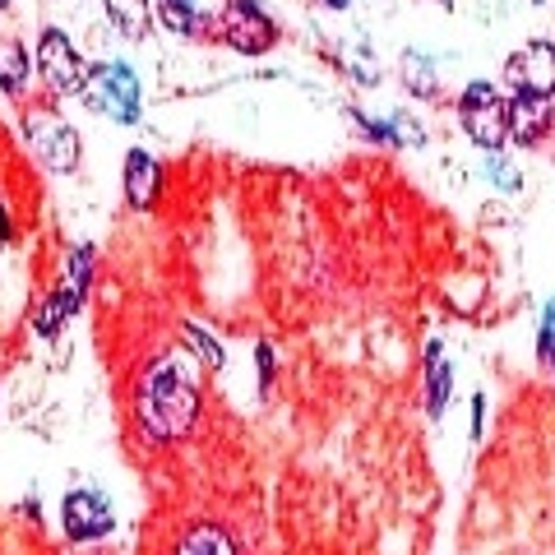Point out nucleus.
I'll list each match as a JSON object with an SVG mask.
<instances>
[{
  "label": "nucleus",
  "instance_id": "nucleus-1",
  "mask_svg": "<svg viewBox=\"0 0 555 555\" xmlns=\"http://www.w3.org/2000/svg\"><path fill=\"white\" fill-rule=\"evenodd\" d=\"M195 416H199V385L190 366L167 352L158 361H149L144 375L134 385V422L149 440L158 444H177L195 430Z\"/></svg>",
  "mask_w": 555,
  "mask_h": 555
},
{
  "label": "nucleus",
  "instance_id": "nucleus-2",
  "mask_svg": "<svg viewBox=\"0 0 555 555\" xmlns=\"http://www.w3.org/2000/svg\"><path fill=\"white\" fill-rule=\"evenodd\" d=\"M459 120H463L467 139H473L477 149H486V153H500V149L509 144V102L500 98L495 83H486V79L463 83V93H459Z\"/></svg>",
  "mask_w": 555,
  "mask_h": 555
},
{
  "label": "nucleus",
  "instance_id": "nucleus-3",
  "mask_svg": "<svg viewBox=\"0 0 555 555\" xmlns=\"http://www.w3.org/2000/svg\"><path fill=\"white\" fill-rule=\"evenodd\" d=\"M83 102L98 116H112L120 126H134L139 120V75L126 61H102L89 69V89H83Z\"/></svg>",
  "mask_w": 555,
  "mask_h": 555
},
{
  "label": "nucleus",
  "instance_id": "nucleus-4",
  "mask_svg": "<svg viewBox=\"0 0 555 555\" xmlns=\"http://www.w3.org/2000/svg\"><path fill=\"white\" fill-rule=\"evenodd\" d=\"M89 61L79 56L75 38L65 28H42L38 33V75L51 93H69V98H83L89 89Z\"/></svg>",
  "mask_w": 555,
  "mask_h": 555
},
{
  "label": "nucleus",
  "instance_id": "nucleus-5",
  "mask_svg": "<svg viewBox=\"0 0 555 555\" xmlns=\"http://www.w3.org/2000/svg\"><path fill=\"white\" fill-rule=\"evenodd\" d=\"M24 139L38 153V163L51 171H75L79 167V130L51 107H28L24 112Z\"/></svg>",
  "mask_w": 555,
  "mask_h": 555
},
{
  "label": "nucleus",
  "instance_id": "nucleus-6",
  "mask_svg": "<svg viewBox=\"0 0 555 555\" xmlns=\"http://www.w3.org/2000/svg\"><path fill=\"white\" fill-rule=\"evenodd\" d=\"M218 33L241 56H264V51L278 47V24L269 20V10L259 0H228L218 10Z\"/></svg>",
  "mask_w": 555,
  "mask_h": 555
},
{
  "label": "nucleus",
  "instance_id": "nucleus-7",
  "mask_svg": "<svg viewBox=\"0 0 555 555\" xmlns=\"http://www.w3.org/2000/svg\"><path fill=\"white\" fill-rule=\"evenodd\" d=\"M61 524H65L69 542H102V537H112L116 514H112V505H107V495L102 491L79 486V491H69L61 500Z\"/></svg>",
  "mask_w": 555,
  "mask_h": 555
},
{
  "label": "nucleus",
  "instance_id": "nucleus-8",
  "mask_svg": "<svg viewBox=\"0 0 555 555\" xmlns=\"http://www.w3.org/2000/svg\"><path fill=\"white\" fill-rule=\"evenodd\" d=\"M505 79L514 93L528 98H555V42H524L505 61Z\"/></svg>",
  "mask_w": 555,
  "mask_h": 555
},
{
  "label": "nucleus",
  "instance_id": "nucleus-9",
  "mask_svg": "<svg viewBox=\"0 0 555 555\" xmlns=\"http://www.w3.org/2000/svg\"><path fill=\"white\" fill-rule=\"evenodd\" d=\"M551 130H555V107L546 98H528V93L509 98V139L518 149H537Z\"/></svg>",
  "mask_w": 555,
  "mask_h": 555
},
{
  "label": "nucleus",
  "instance_id": "nucleus-10",
  "mask_svg": "<svg viewBox=\"0 0 555 555\" xmlns=\"http://www.w3.org/2000/svg\"><path fill=\"white\" fill-rule=\"evenodd\" d=\"M158 195H163V167H158V158H153L149 149H130L126 153V199H130V208L149 214V208L158 204Z\"/></svg>",
  "mask_w": 555,
  "mask_h": 555
},
{
  "label": "nucleus",
  "instance_id": "nucleus-11",
  "mask_svg": "<svg viewBox=\"0 0 555 555\" xmlns=\"http://www.w3.org/2000/svg\"><path fill=\"white\" fill-rule=\"evenodd\" d=\"M449 398H454V371H449L444 343L430 338V343H426V412H430V416H444Z\"/></svg>",
  "mask_w": 555,
  "mask_h": 555
},
{
  "label": "nucleus",
  "instance_id": "nucleus-12",
  "mask_svg": "<svg viewBox=\"0 0 555 555\" xmlns=\"http://www.w3.org/2000/svg\"><path fill=\"white\" fill-rule=\"evenodd\" d=\"M177 555H241V551H236L232 532L222 524H195V528L181 532Z\"/></svg>",
  "mask_w": 555,
  "mask_h": 555
},
{
  "label": "nucleus",
  "instance_id": "nucleus-13",
  "mask_svg": "<svg viewBox=\"0 0 555 555\" xmlns=\"http://www.w3.org/2000/svg\"><path fill=\"white\" fill-rule=\"evenodd\" d=\"M93 264H98V250L93 246H75L65 259V278H61V292L69 297V306H83V297H89V287H93Z\"/></svg>",
  "mask_w": 555,
  "mask_h": 555
},
{
  "label": "nucleus",
  "instance_id": "nucleus-14",
  "mask_svg": "<svg viewBox=\"0 0 555 555\" xmlns=\"http://www.w3.org/2000/svg\"><path fill=\"white\" fill-rule=\"evenodd\" d=\"M28 79H33V65H28V51L20 42H0V93H10V98H24L28 89Z\"/></svg>",
  "mask_w": 555,
  "mask_h": 555
},
{
  "label": "nucleus",
  "instance_id": "nucleus-15",
  "mask_svg": "<svg viewBox=\"0 0 555 555\" xmlns=\"http://www.w3.org/2000/svg\"><path fill=\"white\" fill-rule=\"evenodd\" d=\"M181 343H185V352L195 357L204 371H222V366H228V352H222V343L208 334L204 324H181Z\"/></svg>",
  "mask_w": 555,
  "mask_h": 555
},
{
  "label": "nucleus",
  "instance_id": "nucleus-16",
  "mask_svg": "<svg viewBox=\"0 0 555 555\" xmlns=\"http://www.w3.org/2000/svg\"><path fill=\"white\" fill-rule=\"evenodd\" d=\"M69 315H75V306H69V297H65L61 287H51L47 297H42V306L33 310V334H38V338H56Z\"/></svg>",
  "mask_w": 555,
  "mask_h": 555
},
{
  "label": "nucleus",
  "instance_id": "nucleus-17",
  "mask_svg": "<svg viewBox=\"0 0 555 555\" xmlns=\"http://www.w3.org/2000/svg\"><path fill=\"white\" fill-rule=\"evenodd\" d=\"M102 10H107V20L126 33V38H144L149 24H153L149 0H102Z\"/></svg>",
  "mask_w": 555,
  "mask_h": 555
},
{
  "label": "nucleus",
  "instance_id": "nucleus-18",
  "mask_svg": "<svg viewBox=\"0 0 555 555\" xmlns=\"http://www.w3.org/2000/svg\"><path fill=\"white\" fill-rule=\"evenodd\" d=\"M403 83L422 98H436L440 93V61L422 56V51H408L403 56Z\"/></svg>",
  "mask_w": 555,
  "mask_h": 555
},
{
  "label": "nucleus",
  "instance_id": "nucleus-19",
  "mask_svg": "<svg viewBox=\"0 0 555 555\" xmlns=\"http://www.w3.org/2000/svg\"><path fill=\"white\" fill-rule=\"evenodd\" d=\"M158 20L177 33V38H190L199 28V10L195 0H158Z\"/></svg>",
  "mask_w": 555,
  "mask_h": 555
},
{
  "label": "nucleus",
  "instance_id": "nucleus-20",
  "mask_svg": "<svg viewBox=\"0 0 555 555\" xmlns=\"http://www.w3.org/2000/svg\"><path fill=\"white\" fill-rule=\"evenodd\" d=\"M347 116H352V126L371 139V144H379V149H398V134H393V126H389V116L379 120V116H366L361 107H347Z\"/></svg>",
  "mask_w": 555,
  "mask_h": 555
},
{
  "label": "nucleus",
  "instance_id": "nucleus-21",
  "mask_svg": "<svg viewBox=\"0 0 555 555\" xmlns=\"http://www.w3.org/2000/svg\"><path fill=\"white\" fill-rule=\"evenodd\" d=\"M537 361L542 371H555V301H546L542 324H537Z\"/></svg>",
  "mask_w": 555,
  "mask_h": 555
},
{
  "label": "nucleus",
  "instance_id": "nucleus-22",
  "mask_svg": "<svg viewBox=\"0 0 555 555\" xmlns=\"http://www.w3.org/2000/svg\"><path fill=\"white\" fill-rule=\"evenodd\" d=\"M481 167H486V177H491L500 190H509V195H514L518 185H524V177H518V167H509V163H505V153H486V163H481Z\"/></svg>",
  "mask_w": 555,
  "mask_h": 555
},
{
  "label": "nucleus",
  "instance_id": "nucleus-23",
  "mask_svg": "<svg viewBox=\"0 0 555 555\" xmlns=\"http://www.w3.org/2000/svg\"><path fill=\"white\" fill-rule=\"evenodd\" d=\"M389 126H393V134H398V149H403V144L422 149V144H426V130H422V120H416V116H408V112H389Z\"/></svg>",
  "mask_w": 555,
  "mask_h": 555
},
{
  "label": "nucleus",
  "instance_id": "nucleus-24",
  "mask_svg": "<svg viewBox=\"0 0 555 555\" xmlns=\"http://www.w3.org/2000/svg\"><path fill=\"white\" fill-rule=\"evenodd\" d=\"M255 371H259V393H269V385H273V347L269 343H255Z\"/></svg>",
  "mask_w": 555,
  "mask_h": 555
},
{
  "label": "nucleus",
  "instance_id": "nucleus-25",
  "mask_svg": "<svg viewBox=\"0 0 555 555\" xmlns=\"http://www.w3.org/2000/svg\"><path fill=\"white\" fill-rule=\"evenodd\" d=\"M14 241V218H10V204L0 199V246H10Z\"/></svg>",
  "mask_w": 555,
  "mask_h": 555
},
{
  "label": "nucleus",
  "instance_id": "nucleus-26",
  "mask_svg": "<svg viewBox=\"0 0 555 555\" xmlns=\"http://www.w3.org/2000/svg\"><path fill=\"white\" fill-rule=\"evenodd\" d=\"M481 422H486V398H473V440H481Z\"/></svg>",
  "mask_w": 555,
  "mask_h": 555
},
{
  "label": "nucleus",
  "instance_id": "nucleus-27",
  "mask_svg": "<svg viewBox=\"0 0 555 555\" xmlns=\"http://www.w3.org/2000/svg\"><path fill=\"white\" fill-rule=\"evenodd\" d=\"M315 5H324V10H347L352 0H315Z\"/></svg>",
  "mask_w": 555,
  "mask_h": 555
},
{
  "label": "nucleus",
  "instance_id": "nucleus-28",
  "mask_svg": "<svg viewBox=\"0 0 555 555\" xmlns=\"http://www.w3.org/2000/svg\"><path fill=\"white\" fill-rule=\"evenodd\" d=\"M430 5H444V10H449V5H454V0H430Z\"/></svg>",
  "mask_w": 555,
  "mask_h": 555
},
{
  "label": "nucleus",
  "instance_id": "nucleus-29",
  "mask_svg": "<svg viewBox=\"0 0 555 555\" xmlns=\"http://www.w3.org/2000/svg\"><path fill=\"white\" fill-rule=\"evenodd\" d=\"M0 10H10V0H0Z\"/></svg>",
  "mask_w": 555,
  "mask_h": 555
},
{
  "label": "nucleus",
  "instance_id": "nucleus-30",
  "mask_svg": "<svg viewBox=\"0 0 555 555\" xmlns=\"http://www.w3.org/2000/svg\"><path fill=\"white\" fill-rule=\"evenodd\" d=\"M537 5H551V0H537Z\"/></svg>",
  "mask_w": 555,
  "mask_h": 555
}]
</instances>
